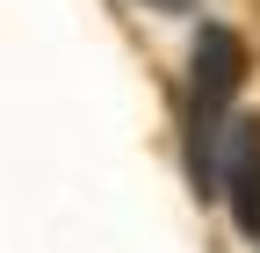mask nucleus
<instances>
[{"instance_id":"nucleus-2","label":"nucleus","mask_w":260,"mask_h":253,"mask_svg":"<svg viewBox=\"0 0 260 253\" xmlns=\"http://www.w3.org/2000/svg\"><path fill=\"white\" fill-rule=\"evenodd\" d=\"M217 188H224V203H232V225L260 246V116H232Z\"/></svg>"},{"instance_id":"nucleus-3","label":"nucleus","mask_w":260,"mask_h":253,"mask_svg":"<svg viewBox=\"0 0 260 253\" xmlns=\"http://www.w3.org/2000/svg\"><path fill=\"white\" fill-rule=\"evenodd\" d=\"M152 15H188V8H203V0H145Z\"/></svg>"},{"instance_id":"nucleus-1","label":"nucleus","mask_w":260,"mask_h":253,"mask_svg":"<svg viewBox=\"0 0 260 253\" xmlns=\"http://www.w3.org/2000/svg\"><path fill=\"white\" fill-rule=\"evenodd\" d=\"M246 80V44L232 37L224 22H203L195 29V51H188V181L217 188V167H224V138H232V94Z\"/></svg>"}]
</instances>
